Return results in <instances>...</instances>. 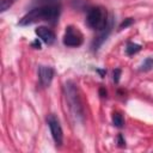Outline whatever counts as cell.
Returning a JSON list of instances; mask_svg holds the SVG:
<instances>
[{
    "instance_id": "cell-1",
    "label": "cell",
    "mask_w": 153,
    "mask_h": 153,
    "mask_svg": "<svg viewBox=\"0 0 153 153\" xmlns=\"http://www.w3.org/2000/svg\"><path fill=\"white\" fill-rule=\"evenodd\" d=\"M60 13H61V5L59 2L37 5L19 19L18 25L27 26L37 22H47L54 25L57 23Z\"/></svg>"
},
{
    "instance_id": "cell-2",
    "label": "cell",
    "mask_w": 153,
    "mask_h": 153,
    "mask_svg": "<svg viewBox=\"0 0 153 153\" xmlns=\"http://www.w3.org/2000/svg\"><path fill=\"white\" fill-rule=\"evenodd\" d=\"M65 96H66V100H67L69 111H71L72 116L74 117V120L78 122H82L84 117H85L82 102L79 96L78 87L72 80H68L65 84Z\"/></svg>"
},
{
    "instance_id": "cell-3",
    "label": "cell",
    "mask_w": 153,
    "mask_h": 153,
    "mask_svg": "<svg viewBox=\"0 0 153 153\" xmlns=\"http://www.w3.org/2000/svg\"><path fill=\"white\" fill-rule=\"evenodd\" d=\"M108 22H109V16L103 7L94 6V7L88 8L87 14H86V24L91 29L99 31L103 27H105Z\"/></svg>"
},
{
    "instance_id": "cell-4",
    "label": "cell",
    "mask_w": 153,
    "mask_h": 153,
    "mask_svg": "<svg viewBox=\"0 0 153 153\" xmlns=\"http://www.w3.org/2000/svg\"><path fill=\"white\" fill-rule=\"evenodd\" d=\"M62 42L66 47H72V48H75V47H79L84 42V36L82 33L78 30V27L73 26V25H68L66 27V31H65V35H63V38H62Z\"/></svg>"
},
{
    "instance_id": "cell-5",
    "label": "cell",
    "mask_w": 153,
    "mask_h": 153,
    "mask_svg": "<svg viewBox=\"0 0 153 153\" xmlns=\"http://www.w3.org/2000/svg\"><path fill=\"white\" fill-rule=\"evenodd\" d=\"M47 123H48V127L50 129V133H51V136H53V140H54L55 145L56 146H62V143H63V130H62V127L60 124L59 118L55 115L50 114L47 117Z\"/></svg>"
},
{
    "instance_id": "cell-6",
    "label": "cell",
    "mask_w": 153,
    "mask_h": 153,
    "mask_svg": "<svg viewBox=\"0 0 153 153\" xmlns=\"http://www.w3.org/2000/svg\"><path fill=\"white\" fill-rule=\"evenodd\" d=\"M112 25H114V19L111 17H109V22L108 24L105 25V27H103L102 30L98 31V35L94 37V39L92 41V44H91V48L92 50H98L99 47L104 43V41L108 38V36L110 35L111 32V29H112Z\"/></svg>"
},
{
    "instance_id": "cell-7",
    "label": "cell",
    "mask_w": 153,
    "mask_h": 153,
    "mask_svg": "<svg viewBox=\"0 0 153 153\" xmlns=\"http://www.w3.org/2000/svg\"><path fill=\"white\" fill-rule=\"evenodd\" d=\"M55 75V69L53 67L49 66H38V79H39V84L43 87H48L50 86L53 79Z\"/></svg>"
},
{
    "instance_id": "cell-8",
    "label": "cell",
    "mask_w": 153,
    "mask_h": 153,
    "mask_svg": "<svg viewBox=\"0 0 153 153\" xmlns=\"http://www.w3.org/2000/svg\"><path fill=\"white\" fill-rule=\"evenodd\" d=\"M35 32H36V35L39 37V39H41L42 42H44L45 44H48V45L53 44V43L55 42V39H56V36H55L54 31H53L51 29L47 27V26H38V27L35 30Z\"/></svg>"
},
{
    "instance_id": "cell-9",
    "label": "cell",
    "mask_w": 153,
    "mask_h": 153,
    "mask_svg": "<svg viewBox=\"0 0 153 153\" xmlns=\"http://www.w3.org/2000/svg\"><path fill=\"white\" fill-rule=\"evenodd\" d=\"M142 49V47L137 43H134V42H128L127 45H126V54L128 56H131L134 54H137L140 50Z\"/></svg>"
},
{
    "instance_id": "cell-10",
    "label": "cell",
    "mask_w": 153,
    "mask_h": 153,
    "mask_svg": "<svg viewBox=\"0 0 153 153\" xmlns=\"http://www.w3.org/2000/svg\"><path fill=\"white\" fill-rule=\"evenodd\" d=\"M112 124L116 128H123L124 127V118H123L121 112H118V111L112 112Z\"/></svg>"
},
{
    "instance_id": "cell-11",
    "label": "cell",
    "mask_w": 153,
    "mask_h": 153,
    "mask_svg": "<svg viewBox=\"0 0 153 153\" xmlns=\"http://www.w3.org/2000/svg\"><path fill=\"white\" fill-rule=\"evenodd\" d=\"M151 69H153V57H146L143 60V62L140 66V71L141 72H149Z\"/></svg>"
},
{
    "instance_id": "cell-12",
    "label": "cell",
    "mask_w": 153,
    "mask_h": 153,
    "mask_svg": "<svg viewBox=\"0 0 153 153\" xmlns=\"http://www.w3.org/2000/svg\"><path fill=\"white\" fill-rule=\"evenodd\" d=\"M14 2H16V0H0V11L1 12L7 11Z\"/></svg>"
},
{
    "instance_id": "cell-13",
    "label": "cell",
    "mask_w": 153,
    "mask_h": 153,
    "mask_svg": "<svg viewBox=\"0 0 153 153\" xmlns=\"http://www.w3.org/2000/svg\"><path fill=\"white\" fill-rule=\"evenodd\" d=\"M134 23V19L133 18H126L121 24H120V26H118V29L120 30H123V29H127L128 26H130L131 24Z\"/></svg>"
},
{
    "instance_id": "cell-14",
    "label": "cell",
    "mask_w": 153,
    "mask_h": 153,
    "mask_svg": "<svg viewBox=\"0 0 153 153\" xmlns=\"http://www.w3.org/2000/svg\"><path fill=\"white\" fill-rule=\"evenodd\" d=\"M121 73H122V69H121V68H115V69H114L112 75H114V81H115V84H117V82L120 81Z\"/></svg>"
},
{
    "instance_id": "cell-15",
    "label": "cell",
    "mask_w": 153,
    "mask_h": 153,
    "mask_svg": "<svg viewBox=\"0 0 153 153\" xmlns=\"http://www.w3.org/2000/svg\"><path fill=\"white\" fill-rule=\"evenodd\" d=\"M117 146L118 147H126V140L123 137L122 134H118L117 135Z\"/></svg>"
},
{
    "instance_id": "cell-16",
    "label": "cell",
    "mask_w": 153,
    "mask_h": 153,
    "mask_svg": "<svg viewBox=\"0 0 153 153\" xmlns=\"http://www.w3.org/2000/svg\"><path fill=\"white\" fill-rule=\"evenodd\" d=\"M36 5H44V4H51V2H57V0H33L32 1Z\"/></svg>"
},
{
    "instance_id": "cell-17",
    "label": "cell",
    "mask_w": 153,
    "mask_h": 153,
    "mask_svg": "<svg viewBox=\"0 0 153 153\" xmlns=\"http://www.w3.org/2000/svg\"><path fill=\"white\" fill-rule=\"evenodd\" d=\"M31 47L35 48V49H41V42L38 41V38H36V39L31 43Z\"/></svg>"
},
{
    "instance_id": "cell-18",
    "label": "cell",
    "mask_w": 153,
    "mask_h": 153,
    "mask_svg": "<svg viewBox=\"0 0 153 153\" xmlns=\"http://www.w3.org/2000/svg\"><path fill=\"white\" fill-rule=\"evenodd\" d=\"M106 94H108L106 90H105L104 87H100V88H99V96H100L102 98H104V97H106Z\"/></svg>"
},
{
    "instance_id": "cell-19",
    "label": "cell",
    "mask_w": 153,
    "mask_h": 153,
    "mask_svg": "<svg viewBox=\"0 0 153 153\" xmlns=\"http://www.w3.org/2000/svg\"><path fill=\"white\" fill-rule=\"evenodd\" d=\"M96 72H97V73H99L102 78H104V76H105V74H106V71H105V69H96Z\"/></svg>"
}]
</instances>
